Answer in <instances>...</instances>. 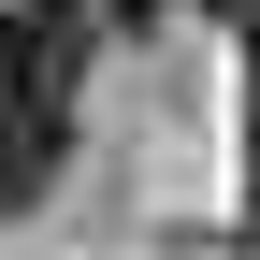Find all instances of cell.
<instances>
[{
    "label": "cell",
    "mask_w": 260,
    "mask_h": 260,
    "mask_svg": "<svg viewBox=\"0 0 260 260\" xmlns=\"http://www.w3.org/2000/svg\"><path fill=\"white\" fill-rule=\"evenodd\" d=\"M217 15H246V29H260V0H217Z\"/></svg>",
    "instance_id": "3"
},
{
    "label": "cell",
    "mask_w": 260,
    "mask_h": 260,
    "mask_svg": "<svg viewBox=\"0 0 260 260\" xmlns=\"http://www.w3.org/2000/svg\"><path fill=\"white\" fill-rule=\"evenodd\" d=\"M58 159H73V116H29V102H0V217H29L58 188Z\"/></svg>",
    "instance_id": "1"
},
{
    "label": "cell",
    "mask_w": 260,
    "mask_h": 260,
    "mask_svg": "<svg viewBox=\"0 0 260 260\" xmlns=\"http://www.w3.org/2000/svg\"><path fill=\"white\" fill-rule=\"evenodd\" d=\"M246 188H260V29H246ZM260 217V203H246Z\"/></svg>",
    "instance_id": "2"
}]
</instances>
